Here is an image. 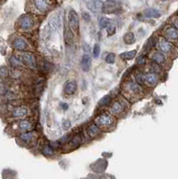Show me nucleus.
I'll use <instances>...</instances> for the list:
<instances>
[{"label": "nucleus", "instance_id": "1a4fd4ad", "mask_svg": "<svg viewBox=\"0 0 178 179\" xmlns=\"http://www.w3.org/2000/svg\"><path fill=\"white\" fill-rule=\"evenodd\" d=\"M28 113V109L25 107H16L13 109L12 116L13 118H22L27 115Z\"/></svg>", "mask_w": 178, "mask_h": 179}, {"label": "nucleus", "instance_id": "6e6552de", "mask_svg": "<svg viewBox=\"0 0 178 179\" xmlns=\"http://www.w3.org/2000/svg\"><path fill=\"white\" fill-rule=\"evenodd\" d=\"M125 90L127 92L132 93V94H139L142 91L141 85L135 82H128L125 85Z\"/></svg>", "mask_w": 178, "mask_h": 179}, {"label": "nucleus", "instance_id": "473e14b6", "mask_svg": "<svg viewBox=\"0 0 178 179\" xmlns=\"http://www.w3.org/2000/svg\"><path fill=\"white\" fill-rule=\"evenodd\" d=\"M107 34H108V36H112V35H114L115 33H116V31H117V29H116V27L115 26H113V25H110V26H108L107 27Z\"/></svg>", "mask_w": 178, "mask_h": 179}, {"label": "nucleus", "instance_id": "c756f323", "mask_svg": "<svg viewBox=\"0 0 178 179\" xmlns=\"http://www.w3.org/2000/svg\"><path fill=\"white\" fill-rule=\"evenodd\" d=\"M99 52H100V47L98 44H95L94 48H93V56L95 58H97L99 56Z\"/></svg>", "mask_w": 178, "mask_h": 179}, {"label": "nucleus", "instance_id": "7c9ffc66", "mask_svg": "<svg viewBox=\"0 0 178 179\" xmlns=\"http://www.w3.org/2000/svg\"><path fill=\"white\" fill-rule=\"evenodd\" d=\"M8 75V70L7 68L3 66L0 68V78H6Z\"/></svg>", "mask_w": 178, "mask_h": 179}, {"label": "nucleus", "instance_id": "cd10ccee", "mask_svg": "<svg viewBox=\"0 0 178 179\" xmlns=\"http://www.w3.org/2000/svg\"><path fill=\"white\" fill-rule=\"evenodd\" d=\"M110 102V97L109 96H105L102 99L99 100V105L101 106H107Z\"/></svg>", "mask_w": 178, "mask_h": 179}, {"label": "nucleus", "instance_id": "f704fd0d", "mask_svg": "<svg viewBox=\"0 0 178 179\" xmlns=\"http://www.w3.org/2000/svg\"><path fill=\"white\" fill-rule=\"evenodd\" d=\"M7 93V88L4 83H0V95H5Z\"/></svg>", "mask_w": 178, "mask_h": 179}, {"label": "nucleus", "instance_id": "f8f14e48", "mask_svg": "<svg viewBox=\"0 0 178 179\" xmlns=\"http://www.w3.org/2000/svg\"><path fill=\"white\" fill-rule=\"evenodd\" d=\"M81 66L85 72L90 70V68L92 66V58L88 54L83 55L82 58H81Z\"/></svg>", "mask_w": 178, "mask_h": 179}, {"label": "nucleus", "instance_id": "72a5a7b5", "mask_svg": "<svg viewBox=\"0 0 178 179\" xmlns=\"http://www.w3.org/2000/svg\"><path fill=\"white\" fill-rule=\"evenodd\" d=\"M81 142V137L79 135H75L73 137V139L71 140V144L72 145H78Z\"/></svg>", "mask_w": 178, "mask_h": 179}, {"label": "nucleus", "instance_id": "7ed1b4c3", "mask_svg": "<svg viewBox=\"0 0 178 179\" xmlns=\"http://www.w3.org/2000/svg\"><path fill=\"white\" fill-rule=\"evenodd\" d=\"M68 24L69 28L71 29V31L77 32L79 29V18L76 12L71 9L70 12L68 13Z\"/></svg>", "mask_w": 178, "mask_h": 179}, {"label": "nucleus", "instance_id": "6ab92c4d", "mask_svg": "<svg viewBox=\"0 0 178 179\" xmlns=\"http://www.w3.org/2000/svg\"><path fill=\"white\" fill-rule=\"evenodd\" d=\"M152 59H153V61L155 62L157 65H162V64H164L165 61H166V58H165L164 55L160 53V52H156L153 55V56H152Z\"/></svg>", "mask_w": 178, "mask_h": 179}, {"label": "nucleus", "instance_id": "39448f33", "mask_svg": "<svg viewBox=\"0 0 178 179\" xmlns=\"http://www.w3.org/2000/svg\"><path fill=\"white\" fill-rule=\"evenodd\" d=\"M34 7L37 9L39 12L46 13L49 11L51 7V3L49 1H42V0H38L33 2Z\"/></svg>", "mask_w": 178, "mask_h": 179}, {"label": "nucleus", "instance_id": "c85d7f7f", "mask_svg": "<svg viewBox=\"0 0 178 179\" xmlns=\"http://www.w3.org/2000/svg\"><path fill=\"white\" fill-rule=\"evenodd\" d=\"M10 63L12 64V66H14V67H18V66H21V64H22L17 57H11Z\"/></svg>", "mask_w": 178, "mask_h": 179}, {"label": "nucleus", "instance_id": "393cba45", "mask_svg": "<svg viewBox=\"0 0 178 179\" xmlns=\"http://www.w3.org/2000/svg\"><path fill=\"white\" fill-rule=\"evenodd\" d=\"M42 153L45 156H51V155H53V153H54V150L49 145H45L43 149H42Z\"/></svg>", "mask_w": 178, "mask_h": 179}, {"label": "nucleus", "instance_id": "bb28decb", "mask_svg": "<svg viewBox=\"0 0 178 179\" xmlns=\"http://www.w3.org/2000/svg\"><path fill=\"white\" fill-rule=\"evenodd\" d=\"M116 61V55L115 54H113V53H110V54H108L107 56H106V62L107 63V64H114Z\"/></svg>", "mask_w": 178, "mask_h": 179}, {"label": "nucleus", "instance_id": "9b49d317", "mask_svg": "<svg viewBox=\"0 0 178 179\" xmlns=\"http://www.w3.org/2000/svg\"><path fill=\"white\" fill-rule=\"evenodd\" d=\"M160 49L164 53H168L172 50V44L168 42L166 39L161 38L160 39Z\"/></svg>", "mask_w": 178, "mask_h": 179}, {"label": "nucleus", "instance_id": "c9c22d12", "mask_svg": "<svg viewBox=\"0 0 178 179\" xmlns=\"http://www.w3.org/2000/svg\"><path fill=\"white\" fill-rule=\"evenodd\" d=\"M81 16H82V18H83V20H84L85 22H90L91 19H92L91 15H90V13H88L86 12H82Z\"/></svg>", "mask_w": 178, "mask_h": 179}, {"label": "nucleus", "instance_id": "f257e3e1", "mask_svg": "<svg viewBox=\"0 0 178 179\" xmlns=\"http://www.w3.org/2000/svg\"><path fill=\"white\" fill-rule=\"evenodd\" d=\"M18 25L21 30L24 31L30 30L34 26V18L31 14H24L19 18Z\"/></svg>", "mask_w": 178, "mask_h": 179}, {"label": "nucleus", "instance_id": "f03ea898", "mask_svg": "<svg viewBox=\"0 0 178 179\" xmlns=\"http://www.w3.org/2000/svg\"><path fill=\"white\" fill-rule=\"evenodd\" d=\"M18 59L21 63L24 64L25 66H29L31 68L36 67V60H35V56L32 53L30 52H24L19 56Z\"/></svg>", "mask_w": 178, "mask_h": 179}, {"label": "nucleus", "instance_id": "412c9836", "mask_svg": "<svg viewBox=\"0 0 178 179\" xmlns=\"http://www.w3.org/2000/svg\"><path fill=\"white\" fill-rule=\"evenodd\" d=\"M49 26H50L51 31H55V29L58 28V26H59V21H58V18H57V15H55V16H53L52 18L50 19V21H49Z\"/></svg>", "mask_w": 178, "mask_h": 179}, {"label": "nucleus", "instance_id": "e433bc0d", "mask_svg": "<svg viewBox=\"0 0 178 179\" xmlns=\"http://www.w3.org/2000/svg\"><path fill=\"white\" fill-rule=\"evenodd\" d=\"M63 125H64V128H65V129H68V128H70V126H71V123H70V121L65 120V121L63 123Z\"/></svg>", "mask_w": 178, "mask_h": 179}, {"label": "nucleus", "instance_id": "a211bd4d", "mask_svg": "<svg viewBox=\"0 0 178 179\" xmlns=\"http://www.w3.org/2000/svg\"><path fill=\"white\" fill-rule=\"evenodd\" d=\"M99 132H100V130H99V128H98V126L97 124H92V125H90L89 128H88V134H89V136H90L91 138L96 137V136L99 134Z\"/></svg>", "mask_w": 178, "mask_h": 179}, {"label": "nucleus", "instance_id": "2f4dec72", "mask_svg": "<svg viewBox=\"0 0 178 179\" xmlns=\"http://www.w3.org/2000/svg\"><path fill=\"white\" fill-rule=\"evenodd\" d=\"M136 63L137 65H140V66H142L146 63V56H143V55H141L140 56L137 57V60H136Z\"/></svg>", "mask_w": 178, "mask_h": 179}, {"label": "nucleus", "instance_id": "a878e982", "mask_svg": "<svg viewBox=\"0 0 178 179\" xmlns=\"http://www.w3.org/2000/svg\"><path fill=\"white\" fill-rule=\"evenodd\" d=\"M98 24H99V27H100L101 29L107 28V25L109 24V20L107 18H106V17H102V18L99 19V23H98Z\"/></svg>", "mask_w": 178, "mask_h": 179}, {"label": "nucleus", "instance_id": "2eb2a0df", "mask_svg": "<svg viewBox=\"0 0 178 179\" xmlns=\"http://www.w3.org/2000/svg\"><path fill=\"white\" fill-rule=\"evenodd\" d=\"M77 89V84L74 81H70L65 86V92L66 94H73L76 92Z\"/></svg>", "mask_w": 178, "mask_h": 179}, {"label": "nucleus", "instance_id": "20e7f679", "mask_svg": "<svg viewBox=\"0 0 178 179\" xmlns=\"http://www.w3.org/2000/svg\"><path fill=\"white\" fill-rule=\"evenodd\" d=\"M113 123H114L113 118H111L109 115H107V114L100 115L95 118V124L99 126H108Z\"/></svg>", "mask_w": 178, "mask_h": 179}, {"label": "nucleus", "instance_id": "4c0bfd02", "mask_svg": "<svg viewBox=\"0 0 178 179\" xmlns=\"http://www.w3.org/2000/svg\"><path fill=\"white\" fill-rule=\"evenodd\" d=\"M173 24L175 25V28H176L178 30V17L173 18Z\"/></svg>", "mask_w": 178, "mask_h": 179}, {"label": "nucleus", "instance_id": "ddd939ff", "mask_svg": "<svg viewBox=\"0 0 178 179\" xmlns=\"http://www.w3.org/2000/svg\"><path fill=\"white\" fill-rule=\"evenodd\" d=\"M160 15L161 13L160 11L155 8H147L144 11V16H146L148 18H158Z\"/></svg>", "mask_w": 178, "mask_h": 179}, {"label": "nucleus", "instance_id": "f3484780", "mask_svg": "<svg viewBox=\"0 0 178 179\" xmlns=\"http://www.w3.org/2000/svg\"><path fill=\"white\" fill-rule=\"evenodd\" d=\"M18 128L23 132H28L32 128V124L31 122H29L27 120H23L18 123Z\"/></svg>", "mask_w": 178, "mask_h": 179}, {"label": "nucleus", "instance_id": "423d86ee", "mask_svg": "<svg viewBox=\"0 0 178 179\" xmlns=\"http://www.w3.org/2000/svg\"><path fill=\"white\" fill-rule=\"evenodd\" d=\"M142 77H143V83H146L150 86H154L159 82V77L155 73H149V74H142Z\"/></svg>", "mask_w": 178, "mask_h": 179}, {"label": "nucleus", "instance_id": "dca6fc26", "mask_svg": "<svg viewBox=\"0 0 178 179\" xmlns=\"http://www.w3.org/2000/svg\"><path fill=\"white\" fill-rule=\"evenodd\" d=\"M123 110V105L119 102V101H115L110 108V111L112 114H120Z\"/></svg>", "mask_w": 178, "mask_h": 179}, {"label": "nucleus", "instance_id": "9d476101", "mask_svg": "<svg viewBox=\"0 0 178 179\" xmlns=\"http://www.w3.org/2000/svg\"><path fill=\"white\" fill-rule=\"evenodd\" d=\"M165 36L169 39L176 40L178 39V30L175 27H168L165 31Z\"/></svg>", "mask_w": 178, "mask_h": 179}, {"label": "nucleus", "instance_id": "aec40b11", "mask_svg": "<svg viewBox=\"0 0 178 179\" xmlns=\"http://www.w3.org/2000/svg\"><path fill=\"white\" fill-rule=\"evenodd\" d=\"M20 139L24 142H31L33 139V134L31 132H27V133H24L20 135Z\"/></svg>", "mask_w": 178, "mask_h": 179}, {"label": "nucleus", "instance_id": "4be33fe9", "mask_svg": "<svg viewBox=\"0 0 178 179\" xmlns=\"http://www.w3.org/2000/svg\"><path fill=\"white\" fill-rule=\"evenodd\" d=\"M123 41L125 44H133L135 41L134 34L133 32H127L124 36H123Z\"/></svg>", "mask_w": 178, "mask_h": 179}, {"label": "nucleus", "instance_id": "58836bf2", "mask_svg": "<svg viewBox=\"0 0 178 179\" xmlns=\"http://www.w3.org/2000/svg\"><path fill=\"white\" fill-rule=\"evenodd\" d=\"M60 106L64 110H67L68 109V104H66V103H61Z\"/></svg>", "mask_w": 178, "mask_h": 179}, {"label": "nucleus", "instance_id": "4468645a", "mask_svg": "<svg viewBox=\"0 0 178 179\" xmlns=\"http://www.w3.org/2000/svg\"><path fill=\"white\" fill-rule=\"evenodd\" d=\"M87 5L92 12H98L101 9L103 2H101V1H89V2H87Z\"/></svg>", "mask_w": 178, "mask_h": 179}, {"label": "nucleus", "instance_id": "0eeeda50", "mask_svg": "<svg viewBox=\"0 0 178 179\" xmlns=\"http://www.w3.org/2000/svg\"><path fill=\"white\" fill-rule=\"evenodd\" d=\"M13 47L17 50H25L28 48V44L27 41L25 40L24 38L22 37H17L13 39Z\"/></svg>", "mask_w": 178, "mask_h": 179}, {"label": "nucleus", "instance_id": "5701e85b", "mask_svg": "<svg viewBox=\"0 0 178 179\" xmlns=\"http://www.w3.org/2000/svg\"><path fill=\"white\" fill-rule=\"evenodd\" d=\"M136 53H137L136 50H133V51H129V52H124L123 54H121L120 56H121V58L125 59V60H131L136 56Z\"/></svg>", "mask_w": 178, "mask_h": 179}, {"label": "nucleus", "instance_id": "b1692460", "mask_svg": "<svg viewBox=\"0 0 178 179\" xmlns=\"http://www.w3.org/2000/svg\"><path fill=\"white\" fill-rule=\"evenodd\" d=\"M65 40L67 45H72L74 42V37H73V32L71 31H66L65 32Z\"/></svg>", "mask_w": 178, "mask_h": 179}]
</instances>
